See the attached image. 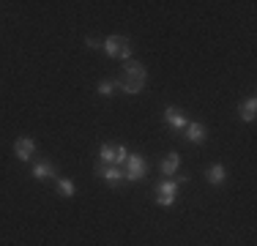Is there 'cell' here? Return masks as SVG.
I'll return each instance as SVG.
<instances>
[{
    "label": "cell",
    "mask_w": 257,
    "mask_h": 246,
    "mask_svg": "<svg viewBox=\"0 0 257 246\" xmlns=\"http://www.w3.org/2000/svg\"><path fill=\"white\" fill-rule=\"evenodd\" d=\"M30 175H33V181H55L58 178V167H55L50 159H39L30 167Z\"/></svg>",
    "instance_id": "cell-9"
},
{
    "label": "cell",
    "mask_w": 257,
    "mask_h": 246,
    "mask_svg": "<svg viewBox=\"0 0 257 246\" xmlns=\"http://www.w3.org/2000/svg\"><path fill=\"white\" fill-rule=\"evenodd\" d=\"M189 183V175H178L175 181H162L156 186V205L159 208H173L178 202V194H181V186Z\"/></svg>",
    "instance_id": "cell-2"
},
{
    "label": "cell",
    "mask_w": 257,
    "mask_h": 246,
    "mask_svg": "<svg viewBox=\"0 0 257 246\" xmlns=\"http://www.w3.org/2000/svg\"><path fill=\"white\" fill-rule=\"evenodd\" d=\"M101 49H104V55H107V58L132 60L134 44H132V39H126V36H109V39L101 41Z\"/></svg>",
    "instance_id": "cell-3"
},
{
    "label": "cell",
    "mask_w": 257,
    "mask_h": 246,
    "mask_svg": "<svg viewBox=\"0 0 257 246\" xmlns=\"http://www.w3.org/2000/svg\"><path fill=\"white\" fill-rule=\"evenodd\" d=\"M96 178H101L107 186H112V189H120L126 183V175H123V167H118V164H99L96 162Z\"/></svg>",
    "instance_id": "cell-4"
},
{
    "label": "cell",
    "mask_w": 257,
    "mask_h": 246,
    "mask_svg": "<svg viewBox=\"0 0 257 246\" xmlns=\"http://www.w3.org/2000/svg\"><path fill=\"white\" fill-rule=\"evenodd\" d=\"M55 189H58V194L60 197H66V200H71V197L77 194V186H74V181L71 178H55Z\"/></svg>",
    "instance_id": "cell-14"
},
{
    "label": "cell",
    "mask_w": 257,
    "mask_h": 246,
    "mask_svg": "<svg viewBox=\"0 0 257 246\" xmlns=\"http://www.w3.org/2000/svg\"><path fill=\"white\" fill-rule=\"evenodd\" d=\"M123 175H126V181H132V183L143 181V178L148 175V162H145L143 153H128V159L123 164Z\"/></svg>",
    "instance_id": "cell-5"
},
{
    "label": "cell",
    "mask_w": 257,
    "mask_h": 246,
    "mask_svg": "<svg viewBox=\"0 0 257 246\" xmlns=\"http://www.w3.org/2000/svg\"><path fill=\"white\" fill-rule=\"evenodd\" d=\"M14 153H17V159H20V162H33V156H36V140L28 137V134L17 137L14 140Z\"/></svg>",
    "instance_id": "cell-8"
},
{
    "label": "cell",
    "mask_w": 257,
    "mask_h": 246,
    "mask_svg": "<svg viewBox=\"0 0 257 246\" xmlns=\"http://www.w3.org/2000/svg\"><path fill=\"white\" fill-rule=\"evenodd\" d=\"M99 164H118V145L104 143L99 148ZM118 167H120V164H118Z\"/></svg>",
    "instance_id": "cell-13"
},
{
    "label": "cell",
    "mask_w": 257,
    "mask_h": 246,
    "mask_svg": "<svg viewBox=\"0 0 257 246\" xmlns=\"http://www.w3.org/2000/svg\"><path fill=\"white\" fill-rule=\"evenodd\" d=\"M164 123H167L173 132H183V129L189 126V115L183 112L181 107H175V104H170V107H164Z\"/></svg>",
    "instance_id": "cell-6"
},
{
    "label": "cell",
    "mask_w": 257,
    "mask_h": 246,
    "mask_svg": "<svg viewBox=\"0 0 257 246\" xmlns=\"http://www.w3.org/2000/svg\"><path fill=\"white\" fill-rule=\"evenodd\" d=\"M115 90H118V82H115V79H101V82L96 85V96H101V98H112Z\"/></svg>",
    "instance_id": "cell-15"
},
{
    "label": "cell",
    "mask_w": 257,
    "mask_h": 246,
    "mask_svg": "<svg viewBox=\"0 0 257 246\" xmlns=\"http://www.w3.org/2000/svg\"><path fill=\"white\" fill-rule=\"evenodd\" d=\"M159 170H162V175H164V178H173L175 172L181 170V153H178V151L164 153V159L159 162Z\"/></svg>",
    "instance_id": "cell-10"
},
{
    "label": "cell",
    "mask_w": 257,
    "mask_h": 246,
    "mask_svg": "<svg viewBox=\"0 0 257 246\" xmlns=\"http://www.w3.org/2000/svg\"><path fill=\"white\" fill-rule=\"evenodd\" d=\"M115 82H118V88L123 90V93L137 96V93H143L145 82H148V71H145V66L140 63V60H126L120 74L115 77Z\"/></svg>",
    "instance_id": "cell-1"
},
{
    "label": "cell",
    "mask_w": 257,
    "mask_h": 246,
    "mask_svg": "<svg viewBox=\"0 0 257 246\" xmlns=\"http://www.w3.org/2000/svg\"><path fill=\"white\" fill-rule=\"evenodd\" d=\"M238 118L243 123H254V118H257V98L254 96L243 98V101L238 104Z\"/></svg>",
    "instance_id": "cell-12"
},
{
    "label": "cell",
    "mask_w": 257,
    "mask_h": 246,
    "mask_svg": "<svg viewBox=\"0 0 257 246\" xmlns=\"http://www.w3.org/2000/svg\"><path fill=\"white\" fill-rule=\"evenodd\" d=\"M205 181L211 183V186H224L227 183V167L224 164H208L205 167Z\"/></svg>",
    "instance_id": "cell-11"
},
{
    "label": "cell",
    "mask_w": 257,
    "mask_h": 246,
    "mask_svg": "<svg viewBox=\"0 0 257 246\" xmlns=\"http://www.w3.org/2000/svg\"><path fill=\"white\" fill-rule=\"evenodd\" d=\"M183 140H186L189 145H205V140H208V129H205V123H200V120H189V126L183 129Z\"/></svg>",
    "instance_id": "cell-7"
},
{
    "label": "cell",
    "mask_w": 257,
    "mask_h": 246,
    "mask_svg": "<svg viewBox=\"0 0 257 246\" xmlns=\"http://www.w3.org/2000/svg\"><path fill=\"white\" fill-rule=\"evenodd\" d=\"M85 47L88 49H101V41L93 39V36H88V39H85Z\"/></svg>",
    "instance_id": "cell-16"
}]
</instances>
